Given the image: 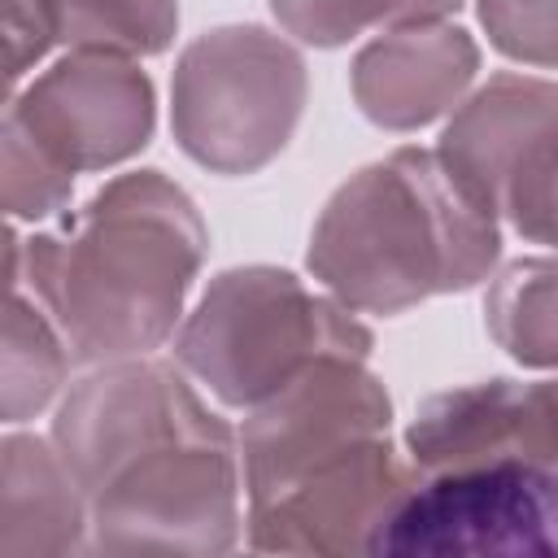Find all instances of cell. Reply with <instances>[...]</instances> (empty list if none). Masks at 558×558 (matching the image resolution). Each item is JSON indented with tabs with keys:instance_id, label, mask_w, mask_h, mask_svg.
Returning <instances> with one entry per match:
<instances>
[{
	"instance_id": "5b68a950",
	"label": "cell",
	"mask_w": 558,
	"mask_h": 558,
	"mask_svg": "<svg viewBox=\"0 0 558 558\" xmlns=\"http://www.w3.org/2000/svg\"><path fill=\"white\" fill-rule=\"evenodd\" d=\"M384 558H558V471L493 462L423 475L375 536Z\"/></svg>"
},
{
	"instance_id": "9c48e42d",
	"label": "cell",
	"mask_w": 558,
	"mask_h": 558,
	"mask_svg": "<svg viewBox=\"0 0 558 558\" xmlns=\"http://www.w3.org/2000/svg\"><path fill=\"white\" fill-rule=\"evenodd\" d=\"M423 471L375 436L296 480L248 497L244 545L257 554H371Z\"/></svg>"
},
{
	"instance_id": "8992f818",
	"label": "cell",
	"mask_w": 558,
	"mask_h": 558,
	"mask_svg": "<svg viewBox=\"0 0 558 558\" xmlns=\"http://www.w3.org/2000/svg\"><path fill=\"white\" fill-rule=\"evenodd\" d=\"M240 449L183 440L92 493L96 554H227L240 541Z\"/></svg>"
},
{
	"instance_id": "2e32d148",
	"label": "cell",
	"mask_w": 558,
	"mask_h": 558,
	"mask_svg": "<svg viewBox=\"0 0 558 558\" xmlns=\"http://www.w3.org/2000/svg\"><path fill=\"white\" fill-rule=\"evenodd\" d=\"M70 52L157 57L179 35V0H44Z\"/></svg>"
},
{
	"instance_id": "6da1fadb",
	"label": "cell",
	"mask_w": 558,
	"mask_h": 558,
	"mask_svg": "<svg viewBox=\"0 0 558 558\" xmlns=\"http://www.w3.org/2000/svg\"><path fill=\"white\" fill-rule=\"evenodd\" d=\"M26 279L74 362L144 357L174 336L209 231L161 170L109 179L83 209L22 240Z\"/></svg>"
},
{
	"instance_id": "7402d4cb",
	"label": "cell",
	"mask_w": 558,
	"mask_h": 558,
	"mask_svg": "<svg viewBox=\"0 0 558 558\" xmlns=\"http://www.w3.org/2000/svg\"><path fill=\"white\" fill-rule=\"evenodd\" d=\"M57 44V31H52V13L44 0H4V74H9V87H17L35 61L48 57V48Z\"/></svg>"
},
{
	"instance_id": "e0dca14e",
	"label": "cell",
	"mask_w": 558,
	"mask_h": 558,
	"mask_svg": "<svg viewBox=\"0 0 558 558\" xmlns=\"http://www.w3.org/2000/svg\"><path fill=\"white\" fill-rule=\"evenodd\" d=\"M70 344L57 331L52 318H44V310H35V301H26L17 288L9 292V310H4V423H26L35 418L65 384V366H70Z\"/></svg>"
},
{
	"instance_id": "d6986e66",
	"label": "cell",
	"mask_w": 558,
	"mask_h": 558,
	"mask_svg": "<svg viewBox=\"0 0 558 558\" xmlns=\"http://www.w3.org/2000/svg\"><path fill=\"white\" fill-rule=\"evenodd\" d=\"M4 148V209L13 222H39L57 218L74 192V170H65L44 144L31 140V131L4 113L0 126Z\"/></svg>"
},
{
	"instance_id": "ac0fdd59",
	"label": "cell",
	"mask_w": 558,
	"mask_h": 558,
	"mask_svg": "<svg viewBox=\"0 0 558 558\" xmlns=\"http://www.w3.org/2000/svg\"><path fill=\"white\" fill-rule=\"evenodd\" d=\"M458 9L462 0H270L275 22L310 48H340L366 31L440 22Z\"/></svg>"
},
{
	"instance_id": "5bb4252c",
	"label": "cell",
	"mask_w": 558,
	"mask_h": 558,
	"mask_svg": "<svg viewBox=\"0 0 558 558\" xmlns=\"http://www.w3.org/2000/svg\"><path fill=\"white\" fill-rule=\"evenodd\" d=\"M4 493H0V554H78L92 549V501L61 449L31 432L0 440Z\"/></svg>"
},
{
	"instance_id": "9a60e30c",
	"label": "cell",
	"mask_w": 558,
	"mask_h": 558,
	"mask_svg": "<svg viewBox=\"0 0 558 558\" xmlns=\"http://www.w3.org/2000/svg\"><path fill=\"white\" fill-rule=\"evenodd\" d=\"M484 327L519 366H558V257H514L488 275Z\"/></svg>"
},
{
	"instance_id": "30bf717a",
	"label": "cell",
	"mask_w": 558,
	"mask_h": 558,
	"mask_svg": "<svg viewBox=\"0 0 558 558\" xmlns=\"http://www.w3.org/2000/svg\"><path fill=\"white\" fill-rule=\"evenodd\" d=\"M9 118H17L35 144H44L65 170H109L148 148L157 126V92L135 57L118 52H65L22 92H13Z\"/></svg>"
},
{
	"instance_id": "8fae6325",
	"label": "cell",
	"mask_w": 558,
	"mask_h": 558,
	"mask_svg": "<svg viewBox=\"0 0 558 558\" xmlns=\"http://www.w3.org/2000/svg\"><path fill=\"white\" fill-rule=\"evenodd\" d=\"M405 453L423 475L493 462L558 471V379H480L432 392L405 427Z\"/></svg>"
},
{
	"instance_id": "ffe728a7",
	"label": "cell",
	"mask_w": 558,
	"mask_h": 558,
	"mask_svg": "<svg viewBox=\"0 0 558 558\" xmlns=\"http://www.w3.org/2000/svg\"><path fill=\"white\" fill-rule=\"evenodd\" d=\"M488 44L523 65H558V0H475Z\"/></svg>"
},
{
	"instance_id": "7a4b0ae2",
	"label": "cell",
	"mask_w": 558,
	"mask_h": 558,
	"mask_svg": "<svg viewBox=\"0 0 558 558\" xmlns=\"http://www.w3.org/2000/svg\"><path fill=\"white\" fill-rule=\"evenodd\" d=\"M497 257V214L414 144L349 174L305 248L310 275L357 314H401L427 296L466 292L493 275Z\"/></svg>"
},
{
	"instance_id": "277c9868",
	"label": "cell",
	"mask_w": 558,
	"mask_h": 558,
	"mask_svg": "<svg viewBox=\"0 0 558 558\" xmlns=\"http://www.w3.org/2000/svg\"><path fill=\"white\" fill-rule=\"evenodd\" d=\"M310 96V70L292 39L231 22L196 35L170 74V131L179 148L214 174H257L270 166Z\"/></svg>"
},
{
	"instance_id": "52a82bcc",
	"label": "cell",
	"mask_w": 558,
	"mask_h": 558,
	"mask_svg": "<svg viewBox=\"0 0 558 558\" xmlns=\"http://www.w3.org/2000/svg\"><path fill=\"white\" fill-rule=\"evenodd\" d=\"M183 440L235 445L231 427L192 392V384L174 366L148 357L100 362L70 384L52 418V445L87 501L135 458Z\"/></svg>"
},
{
	"instance_id": "ba28073f",
	"label": "cell",
	"mask_w": 558,
	"mask_h": 558,
	"mask_svg": "<svg viewBox=\"0 0 558 558\" xmlns=\"http://www.w3.org/2000/svg\"><path fill=\"white\" fill-rule=\"evenodd\" d=\"M392 401L362 357H318L257 401L235 432L244 497L270 493L301 471L388 436Z\"/></svg>"
},
{
	"instance_id": "44dd1931",
	"label": "cell",
	"mask_w": 558,
	"mask_h": 558,
	"mask_svg": "<svg viewBox=\"0 0 558 558\" xmlns=\"http://www.w3.org/2000/svg\"><path fill=\"white\" fill-rule=\"evenodd\" d=\"M501 218L532 244L558 248V135L532 157V166L514 179Z\"/></svg>"
},
{
	"instance_id": "3957f363",
	"label": "cell",
	"mask_w": 558,
	"mask_h": 558,
	"mask_svg": "<svg viewBox=\"0 0 558 558\" xmlns=\"http://www.w3.org/2000/svg\"><path fill=\"white\" fill-rule=\"evenodd\" d=\"M371 349L357 310L279 266L214 275L174 336L179 366L231 410H253L318 357L366 362Z\"/></svg>"
},
{
	"instance_id": "7c38bea8",
	"label": "cell",
	"mask_w": 558,
	"mask_h": 558,
	"mask_svg": "<svg viewBox=\"0 0 558 558\" xmlns=\"http://www.w3.org/2000/svg\"><path fill=\"white\" fill-rule=\"evenodd\" d=\"M558 135V83L501 70L480 83L445 122L436 157L445 170L501 218L514 179Z\"/></svg>"
},
{
	"instance_id": "4fadbf2b",
	"label": "cell",
	"mask_w": 558,
	"mask_h": 558,
	"mask_svg": "<svg viewBox=\"0 0 558 558\" xmlns=\"http://www.w3.org/2000/svg\"><path fill=\"white\" fill-rule=\"evenodd\" d=\"M480 74V44L453 22H414L379 31L357 48L349 87L366 122L418 131L458 109Z\"/></svg>"
}]
</instances>
